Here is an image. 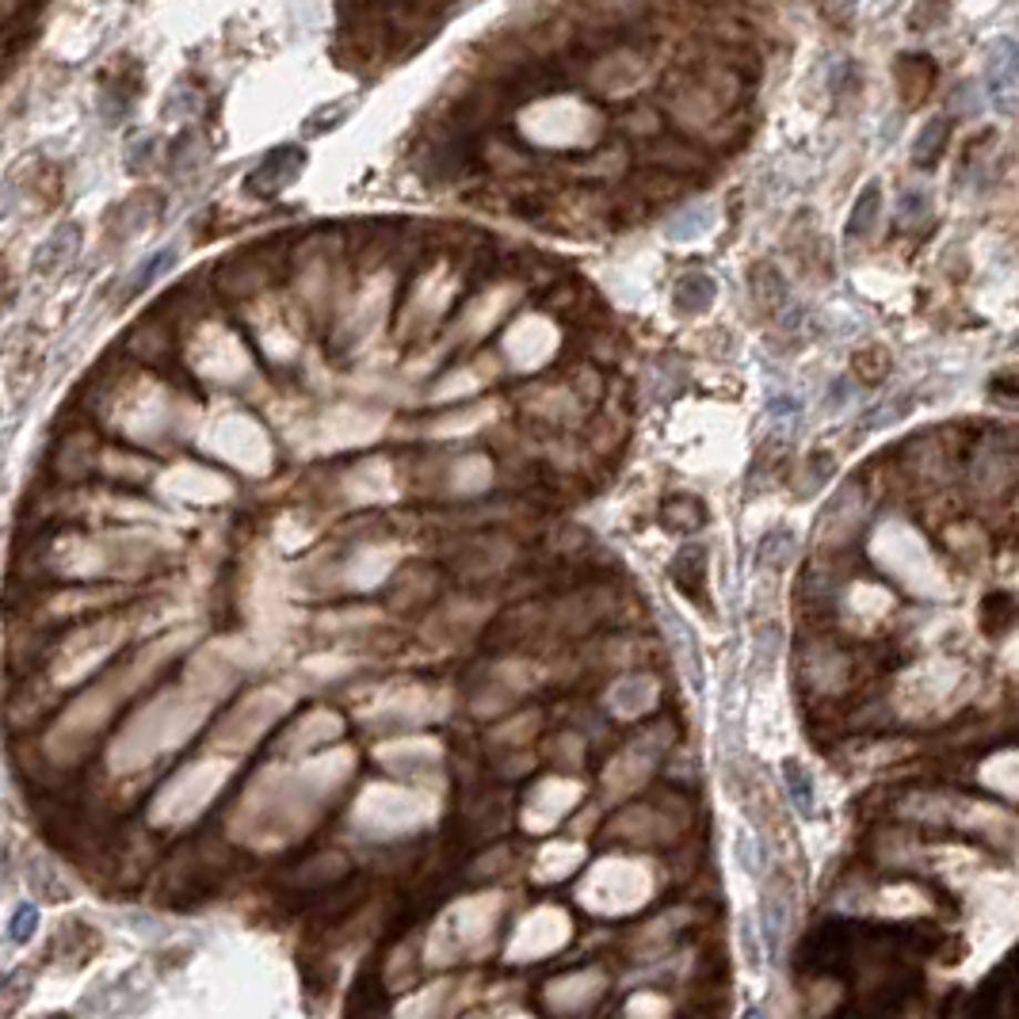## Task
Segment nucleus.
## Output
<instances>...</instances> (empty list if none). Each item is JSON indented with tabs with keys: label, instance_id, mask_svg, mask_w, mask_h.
I'll return each instance as SVG.
<instances>
[{
	"label": "nucleus",
	"instance_id": "obj_15",
	"mask_svg": "<svg viewBox=\"0 0 1019 1019\" xmlns=\"http://www.w3.org/2000/svg\"><path fill=\"white\" fill-rule=\"evenodd\" d=\"M783 783H787L794 806L806 809V814H809V809H814V787H809V779H806V772H802V764H794V760H787V764H783Z\"/></svg>",
	"mask_w": 1019,
	"mask_h": 1019
},
{
	"label": "nucleus",
	"instance_id": "obj_6",
	"mask_svg": "<svg viewBox=\"0 0 1019 1019\" xmlns=\"http://www.w3.org/2000/svg\"><path fill=\"white\" fill-rule=\"evenodd\" d=\"M878 222H883V187L867 184V192L855 198V206H852L844 241H848V245H863V241H870L878 233Z\"/></svg>",
	"mask_w": 1019,
	"mask_h": 1019
},
{
	"label": "nucleus",
	"instance_id": "obj_12",
	"mask_svg": "<svg viewBox=\"0 0 1019 1019\" xmlns=\"http://www.w3.org/2000/svg\"><path fill=\"white\" fill-rule=\"evenodd\" d=\"M909 409H913V397H909V394L886 397V401H875L867 412H863V417H859V428H863V431L889 428V425H897V420H901Z\"/></svg>",
	"mask_w": 1019,
	"mask_h": 1019
},
{
	"label": "nucleus",
	"instance_id": "obj_4",
	"mask_svg": "<svg viewBox=\"0 0 1019 1019\" xmlns=\"http://www.w3.org/2000/svg\"><path fill=\"white\" fill-rule=\"evenodd\" d=\"M894 81L901 92L905 108H917L928 100V92L936 89V62L928 54H901L894 62Z\"/></svg>",
	"mask_w": 1019,
	"mask_h": 1019
},
{
	"label": "nucleus",
	"instance_id": "obj_23",
	"mask_svg": "<svg viewBox=\"0 0 1019 1019\" xmlns=\"http://www.w3.org/2000/svg\"><path fill=\"white\" fill-rule=\"evenodd\" d=\"M741 1019H764V1012H760V1008H745V1012H741Z\"/></svg>",
	"mask_w": 1019,
	"mask_h": 1019
},
{
	"label": "nucleus",
	"instance_id": "obj_22",
	"mask_svg": "<svg viewBox=\"0 0 1019 1019\" xmlns=\"http://www.w3.org/2000/svg\"><path fill=\"white\" fill-rule=\"evenodd\" d=\"M31 928H34V913H31V909H23L20 917H16V931H12V936H16V939H28V931H31Z\"/></svg>",
	"mask_w": 1019,
	"mask_h": 1019
},
{
	"label": "nucleus",
	"instance_id": "obj_16",
	"mask_svg": "<svg viewBox=\"0 0 1019 1019\" xmlns=\"http://www.w3.org/2000/svg\"><path fill=\"white\" fill-rule=\"evenodd\" d=\"M169 264H172V253H169V248H165V253H157V256H150V261H145V264H142V267H137V272H134V279H131V283H126L123 298H134V295H137V291H145V287H150V283H153V279H157V275H161V272H165V267H169Z\"/></svg>",
	"mask_w": 1019,
	"mask_h": 1019
},
{
	"label": "nucleus",
	"instance_id": "obj_17",
	"mask_svg": "<svg viewBox=\"0 0 1019 1019\" xmlns=\"http://www.w3.org/2000/svg\"><path fill=\"white\" fill-rule=\"evenodd\" d=\"M833 466H836V462L828 459L825 451L809 455V459H806V470H809V473L802 478V493H817V489H822L825 481H828V473H833Z\"/></svg>",
	"mask_w": 1019,
	"mask_h": 1019
},
{
	"label": "nucleus",
	"instance_id": "obj_1",
	"mask_svg": "<svg viewBox=\"0 0 1019 1019\" xmlns=\"http://www.w3.org/2000/svg\"><path fill=\"white\" fill-rule=\"evenodd\" d=\"M986 100L992 108L1012 111L1019 103V42L992 39L986 50Z\"/></svg>",
	"mask_w": 1019,
	"mask_h": 1019
},
{
	"label": "nucleus",
	"instance_id": "obj_18",
	"mask_svg": "<svg viewBox=\"0 0 1019 1019\" xmlns=\"http://www.w3.org/2000/svg\"><path fill=\"white\" fill-rule=\"evenodd\" d=\"M992 394L1000 397V401H1016L1019 405V367L1005 370V375L992 378Z\"/></svg>",
	"mask_w": 1019,
	"mask_h": 1019
},
{
	"label": "nucleus",
	"instance_id": "obj_21",
	"mask_svg": "<svg viewBox=\"0 0 1019 1019\" xmlns=\"http://www.w3.org/2000/svg\"><path fill=\"white\" fill-rule=\"evenodd\" d=\"M848 394H852V383L840 378V383H833V390H828V405H833V409H844V405H848Z\"/></svg>",
	"mask_w": 1019,
	"mask_h": 1019
},
{
	"label": "nucleus",
	"instance_id": "obj_3",
	"mask_svg": "<svg viewBox=\"0 0 1019 1019\" xmlns=\"http://www.w3.org/2000/svg\"><path fill=\"white\" fill-rule=\"evenodd\" d=\"M306 169V153L298 145H283V150H272L267 157L248 172V192L253 195H279L283 187H291Z\"/></svg>",
	"mask_w": 1019,
	"mask_h": 1019
},
{
	"label": "nucleus",
	"instance_id": "obj_11",
	"mask_svg": "<svg viewBox=\"0 0 1019 1019\" xmlns=\"http://www.w3.org/2000/svg\"><path fill=\"white\" fill-rule=\"evenodd\" d=\"M931 214V192L924 184H905L901 195H897V226L913 230L920 222H928Z\"/></svg>",
	"mask_w": 1019,
	"mask_h": 1019
},
{
	"label": "nucleus",
	"instance_id": "obj_9",
	"mask_svg": "<svg viewBox=\"0 0 1019 1019\" xmlns=\"http://www.w3.org/2000/svg\"><path fill=\"white\" fill-rule=\"evenodd\" d=\"M783 936H787V909H783V897L767 889L764 901H760V939H764V951L779 955Z\"/></svg>",
	"mask_w": 1019,
	"mask_h": 1019
},
{
	"label": "nucleus",
	"instance_id": "obj_20",
	"mask_svg": "<svg viewBox=\"0 0 1019 1019\" xmlns=\"http://www.w3.org/2000/svg\"><path fill=\"white\" fill-rule=\"evenodd\" d=\"M737 855H741V863H745V867L756 875V870H760V852H756L753 836H741V840H737Z\"/></svg>",
	"mask_w": 1019,
	"mask_h": 1019
},
{
	"label": "nucleus",
	"instance_id": "obj_7",
	"mask_svg": "<svg viewBox=\"0 0 1019 1019\" xmlns=\"http://www.w3.org/2000/svg\"><path fill=\"white\" fill-rule=\"evenodd\" d=\"M676 309L680 314H706V309L714 306V298H719V283L711 279L706 272H684L676 283Z\"/></svg>",
	"mask_w": 1019,
	"mask_h": 1019
},
{
	"label": "nucleus",
	"instance_id": "obj_8",
	"mask_svg": "<svg viewBox=\"0 0 1019 1019\" xmlns=\"http://www.w3.org/2000/svg\"><path fill=\"white\" fill-rule=\"evenodd\" d=\"M711 230H714V203H691V206H684V211L672 214L669 226H664V233H669L676 245L695 241V237H706Z\"/></svg>",
	"mask_w": 1019,
	"mask_h": 1019
},
{
	"label": "nucleus",
	"instance_id": "obj_2",
	"mask_svg": "<svg viewBox=\"0 0 1019 1019\" xmlns=\"http://www.w3.org/2000/svg\"><path fill=\"white\" fill-rule=\"evenodd\" d=\"M645 169L669 172L676 180H695L699 172H706V153L691 142H680V137L658 134L645 142Z\"/></svg>",
	"mask_w": 1019,
	"mask_h": 1019
},
{
	"label": "nucleus",
	"instance_id": "obj_10",
	"mask_svg": "<svg viewBox=\"0 0 1019 1019\" xmlns=\"http://www.w3.org/2000/svg\"><path fill=\"white\" fill-rule=\"evenodd\" d=\"M947 142H951V123L947 119H928V126L917 134V142H913V165L928 169L939 161V153L947 150Z\"/></svg>",
	"mask_w": 1019,
	"mask_h": 1019
},
{
	"label": "nucleus",
	"instance_id": "obj_19",
	"mask_svg": "<svg viewBox=\"0 0 1019 1019\" xmlns=\"http://www.w3.org/2000/svg\"><path fill=\"white\" fill-rule=\"evenodd\" d=\"M970 92H974V84H962V89H955L951 108L958 111V115H974V111L981 108V100H986V96H970Z\"/></svg>",
	"mask_w": 1019,
	"mask_h": 1019
},
{
	"label": "nucleus",
	"instance_id": "obj_13",
	"mask_svg": "<svg viewBox=\"0 0 1019 1019\" xmlns=\"http://www.w3.org/2000/svg\"><path fill=\"white\" fill-rule=\"evenodd\" d=\"M889 367H894V359H889V351L878 348V344H870L867 351H859V356H855V378H859V383H867V386H875V383H883V378H889Z\"/></svg>",
	"mask_w": 1019,
	"mask_h": 1019
},
{
	"label": "nucleus",
	"instance_id": "obj_5",
	"mask_svg": "<svg viewBox=\"0 0 1019 1019\" xmlns=\"http://www.w3.org/2000/svg\"><path fill=\"white\" fill-rule=\"evenodd\" d=\"M748 295L760 306V314H775L779 317L783 309H787V279H783V272L775 267L772 261H756L748 267Z\"/></svg>",
	"mask_w": 1019,
	"mask_h": 1019
},
{
	"label": "nucleus",
	"instance_id": "obj_14",
	"mask_svg": "<svg viewBox=\"0 0 1019 1019\" xmlns=\"http://www.w3.org/2000/svg\"><path fill=\"white\" fill-rule=\"evenodd\" d=\"M664 523L691 531V527L703 523V508H699V500H691V497H672L669 505H664Z\"/></svg>",
	"mask_w": 1019,
	"mask_h": 1019
}]
</instances>
